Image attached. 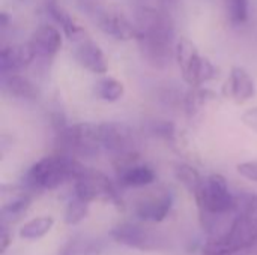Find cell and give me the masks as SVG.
Returning <instances> with one entry per match:
<instances>
[{"mask_svg":"<svg viewBox=\"0 0 257 255\" xmlns=\"http://www.w3.org/2000/svg\"><path fill=\"white\" fill-rule=\"evenodd\" d=\"M89 204L86 200L74 195V198L68 203L66 210H65V222L68 225H75L78 222H81L87 213H89Z\"/></svg>","mask_w":257,"mask_h":255,"instance_id":"obj_23","label":"cell"},{"mask_svg":"<svg viewBox=\"0 0 257 255\" xmlns=\"http://www.w3.org/2000/svg\"><path fill=\"white\" fill-rule=\"evenodd\" d=\"M86 3H89V2H87V0H86Z\"/></svg>","mask_w":257,"mask_h":255,"instance_id":"obj_30","label":"cell"},{"mask_svg":"<svg viewBox=\"0 0 257 255\" xmlns=\"http://www.w3.org/2000/svg\"><path fill=\"white\" fill-rule=\"evenodd\" d=\"M30 45L33 47L36 56L39 57H53L62 48V33L56 26L42 24L39 26L30 38Z\"/></svg>","mask_w":257,"mask_h":255,"instance_id":"obj_14","label":"cell"},{"mask_svg":"<svg viewBox=\"0 0 257 255\" xmlns=\"http://www.w3.org/2000/svg\"><path fill=\"white\" fill-rule=\"evenodd\" d=\"M2 87L5 92L20 99L35 101L39 98V90L36 84H33L27 77L20 75L18 72L2 75Z\"/></svg>","mask_w":257,"mask_h":255,"instance_id":"obj_16","label":"cell"},{"mask_svg":"<svg viewBox=\"0 0 257 255\" xmlns=\"http://www.w3.org/2000/svg\"><path fill=\"white\" fill-rule=\"evenodd\" d=\"M155 179H157L155 171L149 165L139 164L137 161L122 168H117V180H119V185L123 188L149 186L155 182Z\"/></svg>","mask_w":257,"mask_h":255,"instance_id":"obj_15","label":"cell"},{"mask_svg":"<svg viewBox=\"0 0 257 255\" xmlns=\"http://www.w3.org/2000/svg\"><path fill=\"white\" fill-rule=\"evenodd\" d=\"M57 146L60 153L69 156H96L102 150L101 123H77L66 126L57 134Z\"/></svg>","mask_w":257,"mask_h":255,"instance_id":"obj_4","label":"cell"},{"mask_svg":"<svg viewBox=\"0 0 257 255\" xmlns=\"http://www.w3.org/2000/svg\"><path fill=\"white\" fill-rule=\"evenodd\" d=\"M0 239H2V243H0V252L3 254V252L8 249L9 243H11V231L8 230V225H5V224H2Z\"/></svg>","mask_w":257,"mask_h":255,"instance_id":"obj_28","label":"cell"},{"mask_svg":"<svg viewBox=\"0 0 257 255\" xmlns=\"http://www.w3.org/2000/svg\"><path fill=\"white\" fill-rule=\"evenodd\" d=\"M241 120H242V123H244L247 128H250V129H253V131H257V107H253V108L247 110V111L242 114Z\"/></svg>","mask_w":257,"mask_h":255,"instance_id":"obj_27","label":"cell"},{"mask_svg":"<svg viewBox=\"0 0 257 255\" xmlns=\"http://www.w3.org/2000/svg\"><path fill=\"white\" fill-rule=\"evenodd\" d=\"M35 57L36 53L30 42L3 47L0 51V74L5 75L20 72L27 68Z\"/></svg>","mask_w":257,"mask_h":255,"instance_id":"obj_12","label":"cell"},{"mask_svg":"<svg viewBox=\"0 0 257 255\" xmlns=\"http://www.w3.org/2000/svg\"><path fill=\"white\" fill-rule=\"evenodd\" d=\"M54 225L53 216H38L30 221H27L21 228H20V236L21 239L26 240H38L42 239Z\"/></svg>","mask_w":257,"mask_h":255,"instance_id":"obj_19","label":"cell"},{"mask_svg":"<svg viewBox=\"0 0 257 255\" xmlns=\"http://www.w3.org/2000/svg\"><path fill=\"white\" fill-rule=\"evenodd\" d=\"M74 195L92 201H105L111 203L116 207H122L120 197L117 194L113 182L102 173L90 168H84L83 173L74 180Z\"/></svg>","mask_w":257,"mask_h":255,"instance_id":"obj_8","label":"cell"},{"mask_svg":"<svg viewBox=\"0 0 257 255\" xmlns=\"http://www.w3.org/2000/svg\"><path fill=\"white\" fill-rule=\"evenodd\" d=\"M238 173L251 180V182H257V161H247V162H241L236 165Z\"/></svg>","mask_w":257,"mask_h":255,"instance_id":"obj_26","label":"cell"},{"mask_svg":"<svg viewBox=\"0 0 257 255\" xmlns=\"http://www.w3.org/2000/svg\"><path fill=\"white\" fill-rule=\"evenodd\" d=\"M47 8H48V12H50V15L53 17V20L62 27V30H63V33H65V36L69 39V41H72V42H78V41H81L84 36H86V32H84V29L62 8V6H59L56 2H50L48 5H47Z\"/></svg>","mask_w":257,"mask_h":255,"instance_id":"obj_17","label":"cell"},{"mask_svg":"<svg viewBox=\"0 0 257 255\" xmlns=\"http://www.w3.org/2000/svg\"><path fill=\"white\" fill-rule=\"evenodd\" d=\"M208 95H211L209 90H203V89H197L193 90L187 99V111L188 114H196L197 111H200L203 108V105H206V102L209 101Z\"/></svg>","mask_w":257,"mask_h":255,"instance_id":"obj_25","label":"cell"},{"mask_svg":"<svg viewBox=\"0 0 257 255\" xmlns=\"http://www.w3.org/2000/svg\"><path fill=\"white\" fill-rule=\"evenodd\" d=\"M74 59L81 68L92 74H105L108 71L107 57L102 53L101 47L87 38L75 42Z\"/></svg>","mask_w":257,"mask_h":255,"instance_id":"obj_11","label":"cell"},{"mask_svg":"<svg viewBox=\"0 0 257 255\" xmlns=\"http://www.w3.org/2000/svg\"><path fill=\"white\" fill-rule=\"evenodd\" d=\"M194 200L199 207L200 222L211 234L215 228L217 218L236 209V200L230 194L227 180L221 174H209Z\"/></svg>","mask_w":257,"mask_h":255,"instance_id":"obj_3","label":"cell"},{"mask_svg":"<svg viewBox=\"0 0 257 255\" xmlns=\"http://www.w3.org/2000/svg\"><path fill=\"white\" fill-rule=\"evenodd\" d=\"M59 255H102V246L89 237H75L66 242Z\"/></svg>","mask_w":257,"mask_h":255,"instance_id":"obj_20","label":"cell"},{"mask_svg":"<svg viewBox=\"0 0 257 255\" xmlns=\"http://www.w3.org/2000/svg\"><path fill=\"white\" fill-rule=\"evenodd\" d=\"M175 59L179 65L184 80L194 87H199L217 77V68L209 59L200 54L193 41L182 36L176 41Z\"/></svg>","mask_w":257,"mask_h":255,"instance_id":"obj_5","label":"cell"},{"mask_svg":"<svg viewBox=\"0 0 257 255\" xmlns=\"http://www.w3.org/2000/svg\"><path fill=\"white\" fill-rule=\"evenodd\" d=\"M161 3H163V6H166L169 9L170 6H173L176 3V0H161Z\"/></svg>","mask_w":257,"mask_h":255,"instance_id":"obj_29","label":"cell"},{"mask_svg":"<svg viewBox=\"0 0 257 255\" xmlns=\"http://www.w3.org/2000/svg\"><path fill=\"white\" fill-rule=\"evenodd\" d=\"M95 86H96L95 92H96L98 98L102 101H107V102H116L125 93L123 83H120L119 80H116L113 77H105V78L99 80Z\"/></svg>","mask_w":257,"mask_h":255,"instance_id":"obj_21","label":"cell"},{"mask_svg":"<svg viewBox=\"0 0 257 255\" xmlns=\"http://www.w3.org/2000/svg\"><path fill=\"white\" fill-rule=\"evenodd\" d=\"M98 26L105 35L117 41L137 39V35H139L136 23L130 21L122 12L108 11V12L101 14L98 17Z\"/></svg>","mask_w":257,"mask_h":255,"instance_id":"obj_13","label":"cell"},{"mask_svg":"<svg viewBox=\"0 0 257 255\" xmlns=\"http://www.w3.org/2000/svg\"><path fill=\"white\" fill-rule=\"evenodd\" d=\"M86 167L81 165L74 156L57 153L51 156H45L35 162L26 177V186L29 189L45 191V189H56L69 180H75Z\"/></svg>","mask_w":257,"mask_h":255,"instance_id":"obj_2","label":"cell"},{"mask_svg":"<svg viewBox=\"0 0 257 255\" xmlns=\"http://www.w3.org/2000/svg\"><path fill=\"white\" fill-rule=\"evenodd\" d=\"M175 176L193 197H196L199 194V191L202 189L203 182H205V179L200 176V173L188 164H178L175 167Z\"/></svg>","mask_w":257,"mask_h":255,"instance_id":"obj_18","label":"cell"},{"mask_svg":"<svg viewBox=\"0 0 257 255\" xmlns=\"http://www.w3.org/2000/svg\"><path fill=\"white\" fill-rule=\"evenodd\" d=\"M30 201L32 200L27 194H20V195H15L11 201L5 203L0 212L2 224L8 225V222L17 221L27 210V207L30 206Z\"/></svg>","mask_w":257,"mask_h":255,"instance_id":"obj_22","label":"cell"},{"mask_svg":"<svg viewBox=\"0 0 257 255\" xmlns=\"http://www.w3.org/2000/svg\"><path fill=\"white\" fill-rule=\"evenodd\" d=\"M102 150L114 158L116 170L137 161V135L134 129L122 122L101 123Z\"/></svg>","mask_w":257,"mask_h":255,"instance_id":"obj_6","label":"cell"},{"mask_svg":"<svg viewBox=\"0 0 257 255\" xmlns=\"http://www.w3.org/2000/svg\"><path fill=\"white\" fill-rule=\"evenodd\" d=\"M110 237L123 246L139 251H164L169 249L170 242L167 236L148 225L122 222L110 230Z\"/></svg>","mask_w":257,"mask_h":255,"instance_id":"obj_7","label":"cell"},{"mask_svg":"<svg viewBox=\"0 0 257 255\" xmlns=\"http://www.w3.org/2000/svg\"><path fill=\"white\" fill-rule=\"evenodd\" d=\"M173 197L167 191H160L143 197L136 203L134 213L143 222H161L172 210Z\"/></svg>","mask_w":257,"mask_h":255,"instance_id":"obj_9","label":"cell"},{"mask_svg":"<svg viewBox=\"0 0 257 255\" xmlns=\"http://www.w3.org/2000/svg\"><path fill=\"white\" fill-rule=\"evenodd\" d=\"M223 93L235 104H245L256 95V84L250 72L242 66H233L224 83Z\"/></svg>","mask_w":257,"mask_h":255,"instance_id":"obj_10","label":"cell"},{"mask_svg":"<svg viewBox=\"0 0 257 255\" xmlns=\"http://www.w3.org/2000/svg\"><path fill=\"white\" fill-rule=\"evenodd\" d=\"M137 42L145 60L154 68H166L175 57L173 23L166 11L140 8L136 12Z\"/></svg>","mask_w":257,"mask_h":255,"instance_id":"obj_1","label":"cell"},{"mask_svg":"<svg viewBox=\"0 0 257 255\" xmlns=\"http://www.w3.org/2000/svg\"><path fill=\"white\" fill-rule=\"evenodd\" d=\"M248 0H229V18L233 26H241L248 20Z\"/></svg>","mask_w":257,"mask_h":255,"instance_id":"obj_24","label":"cell"}]
</instances>
